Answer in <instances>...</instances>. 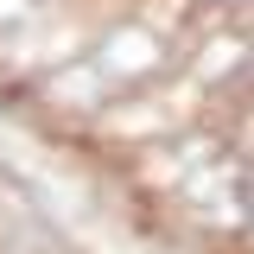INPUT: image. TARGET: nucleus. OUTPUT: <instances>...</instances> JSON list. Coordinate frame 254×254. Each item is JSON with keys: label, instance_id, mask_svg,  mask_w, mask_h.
<instances>
[{"label": "nucleus", "instance_id": "nucleus-1", "mask_svg": "<svg viewBox=\"0 0 254 254\" xmlns=\"http://www.w3.org/2000/svg\"><path fill=\"white\" fill-rule=\"evenodd\" d=\"M185 70L203 83V89L216 95L229 76H242V70H254V45L242 38V32H210L197 51H185Z\"/></svg>", "mask_w": 254, "mask_h": 254}, {"label": "nucleus", "instance_id": "nucleus-2", "mask_svg": "<svg viewBox=\"0 0 254 254\" xmlns=\"http://www.w3.org/2000/svg\"><path fill=\"white\" fill-rule=\"evenodd\" d=\"M248 222H254V178H248Z\"/></svg>", "mask_w": 254, "mask_h": 254}]
</instances>
